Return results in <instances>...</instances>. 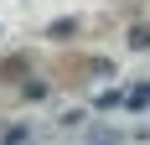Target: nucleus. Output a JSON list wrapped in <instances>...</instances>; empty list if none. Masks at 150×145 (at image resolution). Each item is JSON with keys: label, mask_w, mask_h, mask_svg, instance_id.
<instances>
[{"label": "nucleus", "mask_w": 150, "mask_h": 145, "mask_svg": "<svg viewBox=\"0 0 150 145\" xmlns=\"http://www.w3.org/2000/svg\"><path fill=\"white\" fill-rule=\"evenodd\" d=\"M129 140H150V124H140V130H129Z\"/></svg>", "instance_id": "nucleus-4"}, {"label": "nucleus", "mask_w": 150, "mask_h": 145, "mask_svg": "<svg viewBox=\"0 0 150 145\" xmlns=\"http://www.w3.org/2000/svg\"><path fill=\"white\" fill-rule=\"evenodd\" d=\"M150 104V83L145 88H129V93H119V109H145Z\"/></svg>", "instance_id": "nucleus-2"}, {"label": "nucleus", "mask_w": 150, "mask_h": 145, "mask_svg": "<svg viewBox=\"0 0 150 145\" xmlns=\"http://www.w3.org/2000/svg\"><path fill=\"white\" fill-rule=\"evenodd\" d=\"M0 145H26V124H16V130L0 135Z\"/></svg>", "instance_id": "nucleus-3"}, {"label": "nucleus", "mask_w": 150, "mask_h": 145, "mask_svg": "<svg viewBox=\"0 0 150 145\" xmlns=\"http://www.w3.org/2000/svg\"><path fill=\"white\" fill-rule=\"evenodd\" d=\"M129 135H119V130H109V124H88V145H124Z\"/></svg>", "instance_id": "nucleus-1"}]
</instances>
